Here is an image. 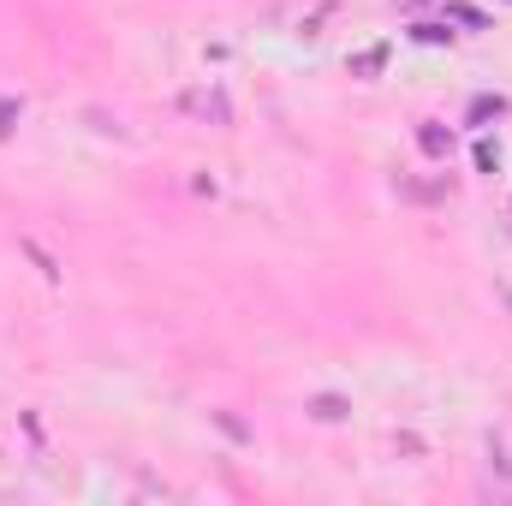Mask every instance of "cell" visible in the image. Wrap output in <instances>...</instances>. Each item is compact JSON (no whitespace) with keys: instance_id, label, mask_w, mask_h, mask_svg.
<instances>
[{"instance_id":"1","label":"cell","mask_w":512,"mask_h":506,"mask_svg":"<svg viewBox=\"0 0 512 506\" xmlns=\"http://www.w3.org/2000/svg\"><path fill=\"white\" fill-rule=\"evenodd\" d=\"M179 108H185L191 120H203V126H233V102H227L221 90H203V84H197V90L179 96Z\"/></svg>"},{"instance_id":"2","label":"cell","mask_w":512,"mask_h":506,"mask_svg":"<svg viewBox=\"0 0 512 506\" xmlns=\"http://www.w3.org/2000/svg\"><path fill=\"white\" fill-rule=\"evenodd\" d=\"M346 411H352V405H346L340 393H316V399H310V417H316V423H340Z\"/></svg>"},{"instance_id":"3","label":"cell","mask_w":512,"mask_h":506,"mask_svg":"<svg viewBox=\"0 0 512 506\" xmlns=\"http://www.w3.org/2000/svg\"><path fill=\"white\" fill-rule=\"evenodd\" d=\"M417 143H423V155H435V161L453 155V131H441V126H423L417 131Z\"/></svg>"},{"instance_id":"4","label":"cell","mask_w":512,"mask_h":506,"mask_svg":"<svg viewBox=\"0 0 512 506\" xmlns=\"http://www.w3.org/2000/svg\"><path fill=\"white\" fill-rule=\"evenodd\" d=\"M382 66H387V48H364V54L352 60V72H358V78H376Z\"/></svg>"},{"instance_id":"5","label":"cell","mask_w":512,"mask_h":506,"mask_svg":"<svg viewBox=\"0 0 512 506\" xmlns=\"http://www.w3.org/2000/svg\"><path fill=\"white\" fill-rule=\"evenodd\" d=\"M12 120H18V102H0V137L12 131Z\"/></svg>"}]
</instances>
